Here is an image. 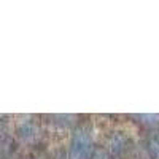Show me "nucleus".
<instances>
[{
  "label": "nucleus",
  "mask_w": 159,
  "mask_h": 159,
  "mask_svg": "<svg viewBox=\"0 0 159 159\" xmlns=\"http://www.w3.org/2000/svg\"><path fill=\"white\" fill-rule=\"evenodd\" d=\"M92 153V137L88 127H80L72 140L70 157L72 159H88Z\"/></svg>",
  "instance_id": "nucleus-1"
},
{
  "label": "nucleus",
  "mask_w": 159,
  "mask_h": 159,
  "mask_svg": "<svg viewBox=\"0 0 159 159\" xmlns=\"http://www.w3.org/2000/svg\"><path fill=\"white\" fill-rule=\"evenodd\" d=\"M148 150H150V153L156 159H159V132H156V134H153L150 137V140H148Z\"/></svg>",
  "instance_id": "nucleus-2"
},
{
  "label": "nucleus",
  "mask_w": 159,
  "mask_h": 159,
  "mask_svg": "<svg viewBox=\"0 0 159 159\" xmlns=\"http://www.w3.org/2000/svg\"><path fill=\"white\" fill-rule=\"evenodd\" d=\"M137 118L142 119V123H145V124H151V126H154V124L159 123V115H139Z\"/></svg>",
  "instance_id": "nucleus-3"
}]
</instances>
